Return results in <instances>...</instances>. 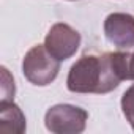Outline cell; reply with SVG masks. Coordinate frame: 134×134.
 Wrapping results in <instances>:
<instances>
[{"instance_id":"6da1fadb","label":"cell","mask_w":134,"mask_h":134,"mask_svg":"<svg viewBox=\"0 0 134 134\" xmlns=\"http://www.w3.org/2000/svg\"><path fill=\"white\" fill-rule=\"evenodd\" d=\"M126 81V52H104L101 55H82L66 77V87L73 93L104 95Z\"/></svg>"},{"instance_id":"7a4b0ae2","label":"cell","mask_w":134,"mask_h":134,"mask_svg":"<svg viewBox=\"0 0 134 134\" xmlns=\"http://www.w3.org/2000/svg\"><path fill=\"white\" fill-rule=\"evenodd\" d=\"M60 71V60H57L44 44L33 46L22 60L24 77L38 87H46L55 81Z\"/></svg>"},{"instance_id":"3957f363","label":"cell","mask_w":134,"mask_h":134,"mask_svg":"<svg viewBox=\"0 0 134 134\" xmlns=\"http://www.w3.org/2000/svg\"><path fill=\"white\" fill-rule=\"evenodd\" d=\"M88 112L73 104H55L44 115L47 131L54 134H79L85 129Z\"/></svg>"},{"instance_id":"277c9868","label":"cell","mask_w":134,"mask_h":134,"mask_svg":"<svg viewBox=\"0 0 134 134\" xmlns=\"http://www.w3.org/2000/svg\"><path fill=\"white\" fill-rule=\"evenodd\" d=\"M46 49L60 62L71 58L81 46V33L65 22H57L51 27L44 38Z\"/></svg>"},{"instance_id":"5b68a950","label":"cell","mask_w":134,"mask_h":134,"mask_svg":"<svg viewBox=\"0 0 134 134\" xmlns=\"http://www.w3.org/2000/svg\"><path fill=\"white\" fill-rule=\"evenodd\" d=\"M104 35L118 51H132L134 16L128 13H110L104 21Z\"/></svg>"},{"instance_id":"8992f818","label":"cell","mask_w":134,"mask_h":134,"mask_svg":"<svg viewBox=\"0 0 134 134\" xmlns=\"http://www.w3.org/2000/svg\"><path fill=\"white\" fill-rule=\"evenodd\" d=\"M25 126V115L14 101L0 103V131L22 134Z\"/></svg>"},{"instance_id":"52a82bcc","label":"cell","mask_w":134,"mask_h":134,"mask_svg":"<svg viewBox=\"0 0 134 134\" xmlns=\"http://www.w3.org/2000/svg\"><path fill=\"white\" fill-rule=\"evenodd\" d=\"M121 110L126 120L129 121L131 128L134 129V84L121 96Z\"/></svg>"},{"instance_id":"ba28073f","label":"cell","mask_w":134,"mask_h":134,"mask_svg":"<svg viewBox=\"0 0 134 134\" xmlns=\"http://www.w3.org/2000/svg\"><path fill=\"white\" fill-rule=\"evenodd\" d=\"M14 92H16L14 81H13V77L10 76L8 70L5 68V66H2V99H0V103L13 101Z\"/></svg>"},{"instance_id":"9c48e42d","label":"cell","mask_w":134,"mask_h":134,"mask_svg":"<svg viewBox=\"0 0 134 134\" xmlns=\"http://www.w3.org/2000/svg\"><path fill=\"white\" fill-rule=\"evenodd\" d=\"M126 52V81H134V49Z\"/></svg>"}]
</instances>
